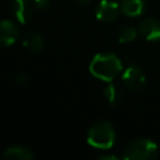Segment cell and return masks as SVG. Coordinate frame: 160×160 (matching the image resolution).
Segmentation results:
<instances>
[{
    "label": "cell",
    "instance_id": "obj_1",
    "mask_svg": "<svg viewBox=\"0 0 160 160\" xmlns=\"http://www.w3.org/2000/svg\"><path fill=\"white\" fill-rule=\"evenodd\" d=\"M89 70L96 79L110 82L120 74L122 70V64L115 54L101 52L92 58L89 65Z\"/></svg>",
    "mask_w": 160,
    "mask_h": 160
},
{
    "label": "cell",
    "instance_id": "obj_2",
    "mask_svg": "<svg viewBox=\"0 0 160 160\" xmlns=\"http://www.w3.org/2000/svg\"><path fill=\"white\" fill-rule=\"evenodd\" d=\"M115 129L111 122L106 120H99L94 122L88 131V142L92 148L100 150L110 149L115 142Z\"/></svg>",
    "mask_w": 160,
    "mask_h": 160
},
{
    "label": "cell",
    "instance_id": "obj_3",
    "mask_svg": "<svg viewBox=\"0 0 160 160\" xmlns=\"http://www.w3.org/2000/svg\"><path fill=\"white\" fill-rule=\"evenodd\" d=\"M158 145L151 139L140 138L130 141L124 151L122 159L126 160H152L158 156Z\"/></svg>",
    "mask_w": 160,
    "mask_h": 160
},
{
    "label": "cell",
    "instance_id": "obj_4",
    "mask_svg": "<svg viewBox=\"0 0 160 160\" xmlns=\"http://www.w3.org/2000/svg\"><path fill=\"white\" fill-rule=\"evenodd\" d=\"M122 82L131 91H142L146 88V75L138 65H130L122 71Z\"/></svg>",
    "mask_w": 160,
    "mask_h": 160
},
{
    "label": "cell",
    "instance_id": "obj_5",
    "mask_svg": "<svg viewBox=\"0 0 160 160\" xmlns=\"http://www.w3.org/2000/svg\"><path fill=\"white\" fill-rule=\"evenodd\" d=\"M121 12L120 5L111 0H101L95 10V16L99 21L109 24L118 19L119 14Z\"/></svg>",
    "mask_w": 160,
    "mask_h": 160
},
{
    "label": "cell",
    "instance_id": "obj_6",
    "mask_svg": "<svg viewBox=\"0 0 160 160\" xmlns=\"http://www.w3.org/2000/svg\"><path fill=\"white\" fill-rule=\"evenodd\" d=\"M139 36L148 41L160 40V21L154 18H146L138 26Z\"/></svg>",
    "mask_w": 160,
    "mask_h": 160
},
{
    "label": "cell",
    "instance_id": "obj_7",
    "mask_svg": "<svg viewBox=\"0 0 160 160\" xmlns=\"http://www.w3.org/2000/svg\"><path fill=\"white\" fill-rule=\"evenodd\" d=\"M19 38L18 25L11 21L2 19L0 20V48H8L12 45Z\"/></svg>",
    "mask_w": 160,
    "mask_h": 160
},
{
    "label": "cell",
    "instance_id": "obj_8",
    "mask_svg": "<svg viewBox=\"0 0 160 160\" xmlns=\"http://www.w3.org/2000/svg\"><path fill=\"white\" fill-rule=\"evenodd\" d=\"M12 14L20 24H28L34 15V6L30 0H14L11 4Z\"/></svg>",
    "mask_w": 160,
    "mask_h": 160
},
{
    "label": "cell",
    "instance_id": "obj_9",
    "mask_svg": "<svg viewBox=\"0 0 160 160\" xmlns=\"http://www.w3.org/2000/svg\"><path fill=\"white\" fill-rule=\"evenodd\" d=\"M120 10L129 18H136L141 15L146 8L145 0H120Z\"/></svg>",
    "mask_w": 160,
    "mask_h": 160
},
{
    "label": "cell",
    "instance_id": "obj_10",
    "mask_svg": "<svg viewBox=\"0 0 160 160\" xmlns=\"http://www.w3.org/2000/svg\"><path fill=\"white\" fill-rule=\"evenodd\" d=\"M2 156L8 160H31L34 158V152L26 146L12 145L4 151Z\"/></svg>",
    "mask_w": 160,
    "mask_h": 160
},
{
    "label": "cell",
    "instance_id": "obj_11",
    "mask_svg": "<svg viewBox=\"0 0 160 160\" xmlns=\"http://www.w3.org/2000/svg\"><path fill=\"white\" fill-rule=\"evenodd\" d=\"M22 45L31 52H41L44 50V38L38 32H26L22 38Z\"/></svg>",
    "mask_w": 160,
    "mask_h": 160
},
{
    "label": "cell",
    "instance_id": "obj_12",
    "mask_svg": "<svg viewBox=\"0 0 160 160\" xmlns=\"http://www.w3.org/2000/svg\"><path fill=\"white\" fill-rule=\"evenodd\" d=\"M104 96L108 101L109 105L111 106H118L121 101H122V98H124V92L121 90V88L114 82H109L105 89H104Z\"/></svg>",
    "mask_w": 160,
    "mask_h": 160
},
{
    "label": "cell",
    "instance_id": "obj_13",
    "mask_svg": "<svg viewBox=\"0 0 160 160\" xmlns=\"http://www.w3.org/2000/svg\"><path fill=\"white\" fill-rule=\"evenodd\" d=\"M138 35H139L138 29H135L134 26H130V25H122L118 30V40L120 44L131 42L136 39Z\"/></svg>",
    "mask_w": 160,
    "mask_h": 160
},
{
    "label": "cell",
    "instance_id": "obj_14",
    "mask_svg": "<svg viewBox=\"0 0 160 160\" xmlns=\"http://www.w3.org/2000/svg\"><path fill=\"white\" fill-rule=\"evenodd\" d=\"M30 2L38 10H45L50 5V0H30Z\"/></svg>",
    "mask_w": 160,
    "mask_h": 160
},
{
    "label": "cell",
    "instance_id": "obj_15",
    "mask_svg": "<svg viewBox=\"0 0 160 160\" xmlns=\"http://www.w3.org/2000/svg\"><path fill=\"white\" fill-rule=\"evenodd\" d=\"M29 81V76L25 75V74H19L16 78H15V82L19 84V85H22V84H26Z\"/></svg>",
    "mask_w": 160,
    "mask_h": 160
},
{
    "label": "cell",
    "instance_id": "obj_16",
    "mask_svg": "<svg viewBox=\"0 0 160 160\" xmlns=\"http://www.w3.org/2000/svg\"><path fill=\"white\" fill-rule=\"evenodd\" d=\"M75 4L78 6H81V8H85V6H89L91 4V0H75Z\"/></svg>",
    "mask_w": 160,
    "mask_h": 160
},
{
    "label": "cell",
    "instance_id": "obj_17",
    "mask_svg": "<svg viewBox=\"0 0 160 160\" xmlns=\"http://www.w3.org/2000/svg\"><path fill=\"white\" fill-rule=\"evenodd\" d=\"M99 159H105V160H108V159H110V160H116L118 158H116V156H114V155H100V156H99Z\"/></svg>",
    "mask_w": 160,
    "mask_h": 160
}]
</instances>
